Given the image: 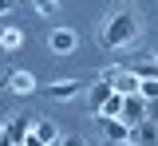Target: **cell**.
I'll return each instance as SVG.
<instances>
[{
  "mask_svg": "<svg viewBox=\"0 0 158 146\" xmlns=\"http://www.w3.org/2000/svg\"><path fill=\"white\" fill-rule=\"evenodd\" d=\"M138 32H142V24H138L135 12H115V16H107V24H103L99 43H103L107 51H115V47H131V43L138 40Z\"/></svg>",
  "mask_w": 158,
  "mask_h": 146,
  "instance_id": "obj_1",
  "label": "cell"
},
{
  "mask_svg": "<svg viewBox=\"0 0 158 146\" xmlns=\"http://www.w3.org/2000/svg\"><path fill=\"white\" fill-rule=\"evenodd\" d=\"M48 51L52 55H71V51H79V32H71V28H52L48 32Z\"/></svg>",
  "mask_w": 158,
  "mask_h": 146,
  "instance_id": "obj_2",
  "label": "cell"
},
{
  "mask_svg": "<svg viewBox=\"0 0 158 146\" xmlns=\"http://www.w3.org/2000/svg\"><path fill=\"white\" fill-rule=\"evenodd\" d=\"M127 126H138V123H146V99L142 95H127L123 99V115H118Z\"/></svg>",
  "mask_w": 158,
  "mask_h": 146,
  "instance_id": "obj_3",
  "label": "cell"
},
{
  "mask_svg": "<svg viewBox=\"0 0 158 146\" xmlns=\"http://www.w3.org/2000/svg\"><path fill=\"white\" fill-rule=\"evenodd\" d=\"M28 134H32V119H28V115H16V119L4 123V138H8V146H24Z\"/></svg>",
  "mask_w": 158,
  "mask_h": 146,
  "instance_id": "obj_4",
  "label": "cell"
},
{
  "mask_svg": "<svg viewBox=\"0 0 158 146\" xmlns=\"http://www.w3.org/2000/svg\"><path fill=\"white\" fill-rule=\"evenodd\" d=\"M4 87H8L12 95H32V91H40V83H36L32 71H12V75L4 79Z\"/></svg>",
  "mask_w": 158,
  "mask_h": 146,
  "instance_id": "obj_5",
  "label": "cell"
},
{
  "mask_svg": "<svg viewBox=\"0 0 158 146\" xmlns=\"http://www.w3.org/2000/svg\"><path fill=\"white\" fill-rule=\"evenodd\" d=\"M111 95H115V87L107 83V79H99L95 87H91V95H87V107H91V115H103V107H107V99H111Z\"/></svg>",
  "mask_w": 158,
  "mask_h": 146,
  "instance_id": "obj_6",
  "label": "cell"
},
{
  "mask_svg": "<svg viewBox=\"0 0 158 146\" xmlns=\"http://www.w3.org/2000/svg\"><path fill=\"white\" fill-rule=\"evenodd\" d=\"M99 126H103V134H107L111 142H118V146L131 142V126L123 123V119H99Z\"/></svg>",
  "mask_w": 158,
  "mask_h": 146,
  "instance_id": "obj_7",
  "label": "cell"
},
{
  "mask_svg": "<svg viewBox=\"0 0 158 146\" xmlns=\"http://www.w3.org/2000/svg\"><path fill=\"white\" fill-rule=\"evenodd\" d=\"M131 142L135 146H158V123H138V126H131Z\"/></svg>",
  "mask_w": 158,
  "mask_h": 146,
  "instance_id": "obj_8",
  "label": "cell"
},
{
  "mask_svg": "<svg viewBox=\"0 0 158 146\" xmlns=\"http://www.w3.org/2000/svg\"><path fill=\"white\" fill-rule=\"evenodd\" d=\"M75 95H79V79H56V83H48V99L67 103V99H75Z\"/></svg>",
  "mask_w": 158,
  "mask_h": 146,
  "instance_id": "obj_9",
  "label": "cell"
},
{
  "mask_svg": "<svg viewBox=\"0 0 158 146\" xmlns=\"http://www.w3.org/2000/svg\"><path fill=\"white\" fill-rule=\"evenodd\" d=\"M107 83L115 87L118 95H138V87H142V79H138L135 71H118L115 79H107Z\"/></svg>",
  "mask_w": 158,
  "mask_h": 146,
  "instance_id": "obj_10",
  "label": "cell"
},
{
  "mask_svg": "<svg viewBox=\"0 0 158 146\" xmlns=\"http://www.w3.org/2000/svg\"><path fill=\"white\" fill-rule=\"evenodd\" d=\"M32 134H36V138H44L48 146H59V126L52 123V119H44V123H32Z\"/></svg>",
  "mask_w": 158,
  "mask_h": 146,
  "instance_id": "obj_11",
  "label": "cell"
},
{
  "mask_svg": "<svg viewBox=\"0 0 158 146\" xmlns=\"http://www.w3.org/2000/svg\"><path fill=\"white\" fill-rule=\"evenodd\" d=\"M24 47V32L20 28H0V51H20Z\"/></svg>",
  "mask_w": 158,
  "mask_h": 146,
  "instance_id": "obj_12",
  "label": "cell"
},
{
  "mask_svg": "<svg viewBox=\"0 0 158 146\" xmlns=\"http://www.w3.org/2000/svg\"><path fill=\"white\" fill-rule=\"evenodd\" d=\"M131 71L138 79H158V59H138V63H131Z\"/></svg>",
  "mask_w": 158,
  "mask_h": 146,
  "instance_id": "obj_13",
  "label": "cell"
},
{
  "mask_svg": "<svg viewBox=\"0 0 158 146\" xmlns=\"http://www.w3.org/2000/svg\"><path fill=\"white\" fill-rule=\"evenodd\" d=\"M36 12H40V16H56V12H59V0H36Z\"/></svg>",
  "mask_w": 158,
  "mask_h": 146,
  "instance_id": "obj_14",
  "label": "cell"
},
{
  "mask_svg": "<svg viewBox=\"0 0 158 146\" xmlns=\"http://www.w3.org/2000/svg\"><path fill=\"white\" fill-rule=\"evenodd\" d=\"M138 95H142V99H158V79H142Z\"/></svg>",
  "mask_w": 158,
  "mask_h": 146,
  "instance_id": "obj_15",
  "label": "cell"
},
{
  "mask_svg": "<svg viewBox=\"0 0 158 146\" xmlns=\"http://www.w3.org/2000/svg\"><path fill=\"white\" fill-rule=\"evenodd\" d=\"M12 8H16V0H0V16H8Z\"/></svg>",
  "mask_w": 158,
  "mask_h": 146,
  "instance_id": "obj_16",
  "label": "cell"
},
{
  "mask_svg": "<svg viewBox=\"0 0 158 146\" xmlns=\"http://www.w3.org/2000/svg\"><path fill=\"white\" fill-rule=\"evenodd\" d=\"M24 146H48V142H44V138H36V134H28V138H24Z\"/></svg>",
  "mask_w": 158,
  "mask_h": 146,
  "instance_id": "obj_17",
  "label": "cell"
},
{
  "mask_svg": "<svg viewBox=\"0 0 158 146\" xmlns=\"http://www.w3.org/2000/svg\"><path fill=\"white\" fill-rule=\"evenodd\" d=\"M59 146H87L83 138H59Z\"/></svg>",
  "mask_w": 158,
  "mask_h": 146,
  "instance_id": "obj_18",
  "label": "cell"
},
{
  "mask_svg": "<svg viewBox=\"0 0 158 146\" xmlns=\"http://www.w3.org/2000/svg\"><path fill=\"white\" fill-rule=\"evenodd\" d=\"M0 146H8V138H4V126H0Z\"/></svg>",
  "mask_w": 158,
  "mask_h": 146,
  "instance_id": "obj_19",
  "label": "cell"
},
{
  "mask_svg": "<svg viewBox=\"0 0 158 146\" xmlns=\"http://www.w3.org/2000/svg\"><path fill=\"white\" fill-rule=\"evenodd\" d=\"M127 146H135V142H127Z\"/></svg>",
  "mask_w": 158,
  "mask_h": 146,
  "instance_id": "obj_20",
  "label": "cell"
}]
</instances>
